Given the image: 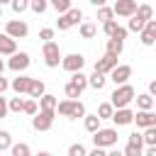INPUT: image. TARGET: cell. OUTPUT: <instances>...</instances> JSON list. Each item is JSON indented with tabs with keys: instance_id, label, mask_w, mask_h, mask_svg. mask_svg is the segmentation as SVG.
Returning <instances> with one entry per match:
<instances>
[{
	"instance_id": "cell-1",
	"label": "cell",
	"mask_w": 156,
	"mask_h": 156,
	"mask_svg": "<svg viewBox=\"0 0 156 156\" xmlns=\"http://www.w3.org/2000/svg\"><path fill=\"white\" fill-rule=\"evenodd\" d=\"M151 15H154V7H151V5H139V7H136V12L129 17L127 29H132V32H141V29H144V24L151 20Z\"/></svg>"
},
{
	"instance_id": "cell-2",
	"label": "cell",
	"mask_w": 156,
	"mask_h": 156,
	"mask_svg": "<svg viewBox=\"0 0 156 156\" xmlns=\"http://www.w3.org/2000/svg\"><path fill=\"white\" fill-rule=\"evenodd\" d=\"M56 112L63 115V117H68V119L85 117V107H83V102H78V100H61V102L56 105Z\"/></svg>"
},
{
	"instance_id": "cell-3",
	"label": "cell",
	"mask_w": 156,
	"mask_h": 156,
	"mask_svg": "<svg viewBox=\"0 0 156 156\" xmlns=\"http://www.w3.org/2000/svg\"><path fill=\"white\" fill-rule=\"evenodd\" d=\"M134 100V88L132 85H119V88H115V93H112V107H117V110H124L129 102Z\"/></svg>"
},
{
	"instance_id": "cell-4",
	"label": "cell",
	"mask_w": 156,
	"mask_h": 156,
	"mask_svg": "<svg viewBox=\"0 0 156 156\" xmlns=\"http://www.w3.org/2000/svg\"><path fill=\"white\" fill-rule=\"evenodd\" d=\"M95 149H107V146H117V129H98L93 134Z\"/></svg>"
},
{
	"instance_id": "cell-5",
	"label": "cell",
	"mask_w": 156,
	"mask_h": 156,
	"mask_svg": "<svg viewBox=\"0 0 156 156\" xmlns=\"http://www.w3.org/2000/svg\"><path fill=\"white\" fill-rule=\"evenodd\" d=\"M41 56H44V63H46L49 68H56L58 61H61V49H58V44H56V41H46V44L41 46Z\"/></svg>"
},
{
	"instance_id": "cell-6",
	"label": "cell",
	"mask_w": 156,
	"mask_h": 156,
	"mask_svg": "<svg viewBox=\"0 0 156 156\" xmlns=\"http://www.w3.org/2000/svg\"><path fill=\"white\" fill-rule=\"evenodd\" d=\"M80 20H83V12H80V10H76V7H71L66 15H61V17H58L56 27H58L61 32H66V29H71L73 24H78Z\"/></svg>"
},
{
	"instance_id": "cell-7",
	"label": "cell",
	"mask_w": 156,
	"mask_h": 156,
	"mask_svg": "<svg viewBox=\"0 0 156 156\" xmlns=\"http://www.w3.org/2000/svg\"><path fill=\"white\" fill-rule=\"evenodd\" d=\"M54 117H56V112H44V110H39V112L32 117V127H34L37 132H46V129H51Z\"/></svg>"
},
{
	"instance_id": "cell-8",
	"label": "cell",
	"mask_w": 156,
	"mask_h": 156,
	"mask_svg": "<svg viewBox=\"0 0 156 156\" xmlns=\"http://www.w3.org/2000/svg\"><path fill=\"white\" fill-rule=\"evenodd\" d=\"M27 32H29V27H27V22H22V20H10V22L5 24V34H7L10 39L27 37Z\"/></svg>"
},
{
	"instance_id": "cell-9",
	"label": "cell",
	"mask_w": 156,
	"mask_h": 156,
	"mask_svg": "<svg viewBox=\"0 0 156 156\" xmlns=\"http://www.w3.org/2000/svg\"><path fill=\"white\" fill-rule=\"evenodd\" d=\"M83 63H85V58H83L80 54H68V56L61 58V66H63V71H68V73H80Z\"/></svg>"
},
{
	"instance_id": "cell-10",
	"label": "cell",
	"mask_w": 156,
	"mask_h": 156,
	"mask_svg": "<svg viewBox=\"0 0 156 156\" xmlns=\"http://www.w3.org/2000/svg\"><path fill=\"white\" fill-rule=\"evenodd\" d=\"M136 0H117L115 7H112V15H119V17H132L136 12Z\"/></svg>"
},
{
	"instance_id": "cell-11",
	"label": "cell",
	"mask_w": 156,
	"mask_h": 156,
	"mask_svg": "<svg viewBox=\"0 0 156 156\" xmlns=\"http://www.w3.org/2000/svg\"><path fill=\"white\" fill-rule=\"evenodd\" d=\"M129 76H132V66H127V63H122V66H115V68L110 71V78L115 80V85H127Z\"/></svg>"
},
{
	"instance_id": "cell-12",
	"label": "cell",
	"mask_w": 156,
	"mask_h": 156,
	"mask_svg": "<svg viewBox=\"0 0 156 156\" xmlns=\"http://www.w3.org/2000/svg\"><path fill=\"white\" fill-rule=\"evenodd\" d=\"M7 66L12 68V71H17V73H22V71H27L29 68V54H24V51H20V54H15L10 61H7Z\"/></svg>"
},
{
	"instance_id": "cell-13",
	"label": "cell",
	"mask_w": 156,
	"mask_h": 156,
	"mask_svg": "<svg viewBox=\"0 0 156 156\" xmlns=\"http://www.w3.org/2000/svg\"><path fill=\"white\" fill-rule=\"evenodd\" d=\"M115 66H117V58L105 54L102 58H98V61H95V71H93V73H100V76H105V73H110Z\"/></svg>"
},
{
	"instance_id": "cell-14",
	"label": "cell",
	"mask_w": 156,
	"mask_h": 156,
	"mask_svg": "<svg viewBox=\"0 0 156 156\" xmlns=\"http://www.w3.org/2000/svg\"><path fill=\"white\" fill-rule=\"evenodd\" d=\"M156 41V20H149L141 29V44L144 46H151Z\"/></svg>"
},
{
	"instance_id": "cell-15",
	"label": "cell",
	"mask_w": 156,
	"mask_h": 156,
	"mask_svg": "<svg viewBox=\"0 0 156 156\" xmlns=\"http://www.w3.org/2000/svg\"><path fill=\"white\" fill-rule=\"evenodd\" d=\"M132 119H134V112H132L129 107H124V110H117V112L112 115V122H115L117 127H124V124H132Z\"/></svg>"
},
{
	"instance_id": "cell-16",
	"label": "cell",
	"mask_w": 156,
	"mask_h": 156,
	"mask_svg": "<svg viewBox=\"0 0 156 156\" xmlns=\"http://www.w3.org/2000/svg\"><path fill=\"white\" fill-rule=\"evenodd\" d=\"M132 122H136V127H141V129H149V127H156V117H154L151 112H136Z\"/></svg>"
},
{
	"instance_id": "cell-17",
	"label": "cell",
	"mask_w": 156,
	"mask_h": 156,
	"mask_svg": "<svg viewBox=\"0 0 156 156\" xmlns=\"http://www.w3.org/2000/svg\"><path fill=\"white\" fill-rule=\"evenodd\" d=\"M0 54H5V56H15V54H17V41L10 39L7 34H0Z\"/></svg>"
},
{
	"instance_id": "cell-18",
	"label": "cell",
	"mask_w": 156,
	"mask_h": 156,
	"mask_svg": "<svg viewBox=\"0 0 156 156\" xmlns=\"http://www.w3.org/2000/svg\"><path fill=\"white\" fill-rule=\"evenodd\" d=\"M29 85H32V78L29 76H20L12 80V90L15 93H29Z\"/></svg>"
},
{
	"instance_id": "cell-19",
	"label": "cell",
	"mask_w": 156,
	"mask_h": 156,
	"mask_svg": "<svg viewBox=\"0 0 156 156\" xmlns=\"http://www.w3.org/2000/svg\"><path fill=\"white\" fill-rule=\"evenodd\" d=\"M56 105H58V100H56L54 95H46V93H44V95L39 98V107H41L44 112H56Z\"/></svg>"
},
{
	"instance_id": "cell-20",
	"label": "cell",
	"mask_w": 156,
	"mask_h": 156,
	"mask_svg": "<svg viewBox=\"0 0 156 156\" xmlns=\"http://www.w3.org/2000/svg\"><path fill=\"white\" fill-rule=\"evenodd\" d=\"M122 49H124V41H119V39H107V56H119L122 54Z\"/></svg>"
},
{
	"instance_id": "cell-21",
	"label": "cell",
	"mask_w": 156,
	"mask_h": 156,
	"mask_svg": "<svg viewBox=\"0 0 156 156\" xmlns=\"http://www.w3.org/2000/svg\"><path fill=\"white\" fill-rule=\"evenodd\" d=\"M136 107L141 110V112H151V107H154V98L146 93V95H136Z\"/></svg>"
},
{
	"instance_id": "cell-22",
	"label": "cell",
	"mask_w": 156,
	"mask_h": 156,
	"mask_svg": "<svg viewBox=\"0 0 156 156\" xmlns=\"http://www.w3.org/2000/svg\"><path fill=\"white\" fill-rule=\"evenodd\" d=\"M112 115H115V107L110 105V102H102L100 107H98V119H112Z\"/></svg>"
},
{
	"instance_id": "cell-23",
	"label": "cell",
	"mask_w": 156,
	"mask_h": 156,
	"mask_svg": "<svg viewBox=\"0 0 156 156\" xmlns=\"http://www.w3.org/2000/svg\"><path fill=\"white\" fill-rule=\"evenodd\" d=\"M95 32H98V27H95L93 22H80V37H83V39H93Z\"/></svg>"
},
{
	"instance_id": "cell-24",
	"label": "cell",
	"mask_w": 156,
	"mask_h": 156,
	"mask_svg": "<svg viewBox=\"0 0 156 156\" xmlns=\"http://www.w3.org/2000/svg\"><path fill=\"white\" fill-rule=\"evenodd\" d=\"M29 95H32V98H37V100L44 95V83H41L39 78H32V85H29Z\"/></svg>"
},
{
	"instance_id": "cell-25",
	"label": "cell",
	"mask_w": 156,
	"mask_h": 156,
	"mask_svg": "<svg viewBox=\"0 0 156 156\" xmlns=\"http://www.w3.org/2000/svg\"><path fill=\"white\" fill-rule=\"evenodd\" d=\"M71 85H73V88H78V90L83 93V88L88 85V76H83V71H80V73H73V78H71Z\"/></svg>"
},
{
	"instance_id": "cell-26",
	"label": "cell",
	"mask_w": 156,
	"mask_h": 156,
	"mask_svg": "<svg viewBox=\"0 0 156 156\" xmlns=\"http://www.w3.org/2000/svg\"><path fill=\"white\" fill-rule=\"evenodd\" d=\"M105 80H107L105 76H100V73H93V76L88 78V85H90V88H95V90H102V88H105Z\"/></svg>"
},
{
	"instance_id": "cell-27",
	"label": "cell",
	"mask_w": 156,
	"mask_h": 156,
	"mask_svg": "<svg viewBox=\"0 0 156 156\" xmlns=\"http://www.w3.org/2000/svg\"><path fill=\"white\" fill-rule=\"evenodd\" d=\"M141 144H149V146L156 144V129H154V127H149V129L141 134Z\"/></svg>"
},
{
	"instance_id": "cell-28",
	"label": "cell",
	"mask_w": 156,
	"mask_h": 156,
	"mask_svg": "<svg viewBox=\"0 0 156 156\" xmlns=\"http://www.w3.org/2000/svg\"><path fill=\"white\" fill-rule=\"evenodd\" d=\"M98 20H100L102 24H105V22H110V20H112V7H105V5H102V7H98Z\"/></svg>"
},
{
	"instance_id": "cell-29",
	"label": "cell",
	"mask_w": 156,
	"mask_h": 156,
	"mask_svg": "<svg viewBox=\"0 0 156 156\" xmlns=\"http://www.w3.org/2000/svg\"><path fill=\"white\" fill-rule=\"evenodd\" d=\"M85 129H88V132H93V134H95V132H98V129H100V119H98V117H95V115H90V117H85Z\"/></svg>"
},
{
	"instance_id": "cell-30",
	"label": "cell",
	"mask_w": 156,
	"mask_h": 156,
	"mask_svg": "<svg viewBox=\"0 0 156 156\" xmlns=\"http://www.w3.org/2000/svg\"><path fill=\"white\" fill-rule=\"evenodd\" d=\"M10 149H12V156H29V146L22 144V141L20 144H12Z\"/></svg>"
},
{
	"instance_id": "cell-31",
	"label": "cell",
	"mask_w": 156,
	"mask_h": 156,
	"mask_svg": "<svg viewBox=\"0 0 156 156\" xmlns=\"http://www.w3.org/2000/svg\"><path fill=\"white\" fill-rule=\"evenodd\" d=\"M51 5H54V10H56V12H61V15H66V12L71 10V2H68V0H54Z\"/></svg>"
},
{
	"instance_id": "cell-32",
	"label": "cell",
	"mask_w": 156,
	"mask_h": 156,
	"mask_svg": "<svg viewBox=\"0 0 156 156\" xmlns=\"http://www.w3.org/2000/svg\"><path fill=\"white\" fill-rule=\"evenodd\" d=\"M10 146H12L10 132H0V151H5V149H10Z\"/></svg>"
},
{
	"instance_id": "cell-33",
	"label": "cell",
	"mask_w": 156,
	"mask_h": 156,
	"mask_svg": "<svg viewBox=\"0 0 156 156\" xmlns=\"http://www.w3.org/2000/svg\"><path fill=\"white\" fill-rule=\"evenodd\" d=\"M22 112L34 117V115H37V102H34V100H24V105H22Z\"/></svg>"
},
{
	"instance_id": "cell-34",
	"label": "cell",
	"mask_w": 156,
	"mask_h": 156,
	"mask_svg": "<svg viewBox=\"0 0 156 156\" xmlns=\"http://www.w3.org/2000/svg\"><path fill=\"white\" fill-rule=\"evenodd\" d=\"M68 156H85V146L83 144H71L68 146Z\"/></svg>"
},
{
	"instance_id": "cell-35",
	"label": "cell",
	"mask_w": 156,
	"mask_h": 156,
	"mask_svg": "<svg viewBox=\"0 0 156 156\" xmlns=\"http://www.w3.org/2000/svg\"><path fill=\"white\" fill-rule=\"evenodd\" d=\"M122 154H124V156H141V146H136V144H127Z\"/></svg>"
},
{
	"instance_id": "cell-36",
	"label": "cell",
	"mask_w": 156,
	"mask_h": 156,
	"mask_svg": "<svg viewBox=\"0 0 156 156\" xmlns=\"http://www.w3.org/2000/svg\"><path fill=\"white\" fill-rule=\"evenodd\" d=\"M117 27H119V24H117L115 20H110V22H105V24H102V32H105L107 37H112V34L117 32Z\"/></svg>"
},
{
	"instance_id": "cell-37",
	"label": "cell",
	"mask_w": 156,
	"mask_h": 156,
	"mask_svg": "<svg viewBox=\"0 0 156 156\" xmlns=\"http://www.w3.org/2000/svg\"><path fill=\"white\" fill-rule=\"evenodd\" d=\"M78 98H80V90L68 83V85H66V100H78Z\"/></svg>"
},
{
	"instance_id": "cell-38",
	"label": "cell",
	"mask_w": 156,
	"mask_h": 156,
	"mask_svg": "<svg viewBox=\"0 0 156 156\" xmlns=\"http://www.w3.org/2000/svg\"><path fill=\"white\" fill-rule=\"evenodd\" d=\"M22 105H24V100H22V98H12V100H10V105H7V110H12V112H22Z\"/></svg>"
},
{
	"instance_id": "cell-39",
	"label": "cell",
	"mask_w": 156,
	"mask_h": 156,
	"mask_svg": "<svg viewBox=\"0 0 156 156\" xmlns=\"http://www.w3.org/2000/svg\"><path fill=\"white\" fill-rule=\"evenodd\" d=\"M29 7H32V10H34V12H37V15H41V12H44V10H46V2H44V0H34V2H32V5H29Z\"/></svg>"
},
{
	"instance_id": "cell-40",
	"label": "cell",
	"mask_w": 156,
	"mask_h": 156,
	"mask_svg": "<svg viewBox=\"0 0 156 156\" xmlns=\"http://www.w3.org/2000/svg\"><path fill=\"white\" fill-rule=\"evenodd\" d=\"M27 7H29V5H27L24 0H15V2H12V10H15V12H24Z\"/></svg>"
},
{
	"instance_id": "cell-41",
	"label": "cell",
	"mask_w": 156,
	"mask_h": 156,
	"mask_svg": "<svg viewBox=\"0 0 156 156\" xmlns=\"http://www.w3.org/2000/svg\"><path fill=\"white\" fill-rule=\"evenodd\" d=\"M39 37H41V39H44V44H46V41H51V39H54V29H49V27H46V29H41V32H39Z\"/></svg>"
},
{
	"instance_id": "cell-42",
	"label": "cell",
	"mask_w": 156,
	"mask_h": 156,
	"mask_svg": "<svg viewBox=\"0 0 156 156\" xmlns=\"http://www.w3.org/2000/svg\"><path fill=\"white\" fill-rule=\"evenodd\" d=\"M124 37H127V29H124V27H117V32H115L110 39H119V41H124Z\"/></svg>"
},
{
	"instance_id": "cell-43",
	"label": "cell",
	"mask_w": 156,
	"mask_h": 156,
	"mask_svg": "<svg viewBox=\"0 0 156 156\" xmlns=\"http://www.w3.org/2000/svg\"><path fill=\"white\" fill-rule=\"evenodd\" d=\"M127 144H136V146H141V134H136V132L129 134V141H127Z\"/></svg>"
},
{
	"instance_id": "cell-44",
	"label": "cell",
	"mask_w": 156,
	"mask_h": 156,
	"mask_svg": "<svg viewBox=\"0 0 156 156\" xmlns=\"http://www.w3.org/2000/svg\"><path fill=\"white\" fill-rule=\"evenodd\" d=\"M5 115H7V102H5V98L0 95V119H2Z\"/></svg>"
},
{
	"instance_id": "cell-45",
	"label": "cell",
	"mask_w": 156,
	"mask_h": 156,
	"mask_svg": "<svg viewBox=\"0 0 156 156\" xmlns=\"http://www.w3.org/2000/svg\"><path fill=\"white\" fill-rule=\"evenodd\" d=\"M7 85H10V83H7V80H5V78H2V76H0V95H2V93H5V90H7Z\"/></svg>"
},
{
	"instance_id": "cell-46",
	"label": "cell",
	"mask_w": 156,
	"mask_h": 156,
	"mask_svg": "<svg viewBox=\"0 0 156 156\" xmlns=\"http://www.w3.org/2000/svg\"><path fill=\"white\" fill-rule=\"evenodd\" d=\"M85 156H105V149H93V151L85 154Z\"/></svg>"
},
{
	"instance_id": "cell-47",
	"label": "cell",
	"mask_w": 156,
	"mask_h": 156,
	"mask_svg": "<svg viewBox=\"0 0 156 156\" xmlns=\"http://www.w3.org/2000/svg\"><path fill=\"white\" fill-rule=\"evenodd\" d=\"M154 93H156V80H151V83H149V95H154Z\"/></svg>"
},
{
	"instance_id": "cell-48",
	"label": "cell",
	"mask_w": 156,
	"mask_h": 156,
	"mask_svg": "<svg viewBox=\"0 0 156 156\" xmlns=\"http://www.w3.org/2000/svg\"><path fill=\"white\" fill-rule=\"evenodd\" d=\"M144 156H156V146H149V149H146V154H144Z\"/></svg>"
},
{
	"instance_id": "cell-49",
	"label": "cell",
	"mask_w": 156,
	"mask_h": 156,
	"mask_svg": "<svg viewBox=\"0 0 156 156\" xmlns=\"http://www.w3.org/2000/svg\"><path fill=\"white\" fill-rule=\"evenodd\" d=\"M105 156H124V154H122V151H117V149H112V151H110V154H105Z\"/></svg>"
},
{
	"instance_id": "cell-50",
	"label": "cell",
	"mask_w": 156,
	"mask_h": 156,
	"mask_svg": "<svg viewBox=\"0 0 156 156\" xmlns=\"http://www.w3.org/2000/svg\"><path fill=\"white\" fill-rule=\"evenodd\" d=\"M37 156H51V154H49V151H39Z\"/></svg>"
},
{
	"instance_id": "cell-51",
	"label": "cell",
	"mask_w": 156,
	"mask_h": 156,
	"mask_svg": "<svg viewBox=\"0 0 156 156\" xmlns=\"http://www.w3.org/2000/svg\"><path fill=\"white\" fill-rule=\"evenodd\" d=\"M0 15H2V7H0Z\"/></svg>"
},
{
	"instance_id": "cell-52",
	"label": "cell",
	"mask_w": 156,
	"mask_h": 156,
	"mask_svg": "<svg viewBox=\"0 0 156 156\" xmlns=\"http://www.w3.org/2000/svg\"><path fill=\"white\" fill-rule=\"evenodd\" d=\"M0 63H2V61H0Z\"/></svg>"
}]
</instances>
